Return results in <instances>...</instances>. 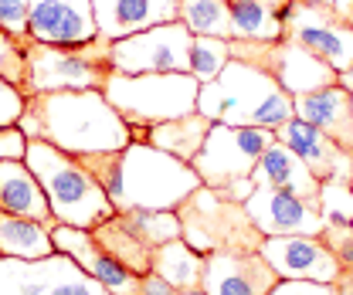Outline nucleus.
Here are the masks:
<instances>
[{"mask_svg":"<svg viewBox=\"0 0 353 295\" xmlns=\"http://www.w3.org/2000/svg\"><path fill=\"white\" fill-rule=\"evenodd\" d=\"M79 163L102 183L116 214L132 207L176 211L197 187H204L190 163L139 139H132L126 150L79 156Z\"/></svg>","mask_w":353,"mask_h":295,"instance_id":"f257e3e1","label":"nucleus"},{"mask_svg":"<svg viewBox=\"0 0 353 295\" xmlns=\"http://www.w3.org/2000/svg\"><path fill=\"white\" fill-rule=\"evenodd\" d=\"M17 126L28 139H44L68 156L112 153L132 143V129L109 105L102 88L28 95V109Z\"/></svg>","mask_w":353,"mask_h":295,"instance_id":"f03ea898","label":"nucleus"},{"mask_svg":"<svg viewBox=\"0 0 353 295\" xmlns=\"http://www.w3.org/2000/svg\"><path fill=\"white\" fill-rule=\"evenodd\" d=\"M197 112L224 126L279 129L296 116V99L268 72L231 58L214 82L201 85Z\"/></svg>","mask_w":353,"mask_h":295,"instance_id":"7ed1b4c3","label":"nucleus"},{"mask_svg":"<svg viewBox=\"0 0 353 295\" xmlns=\"http://www.w3.org/2000/svg\"><path fill=\"white\" fill-rule=\"evenodd\" d=\"M24 163L34 170L44 197H48L51 217L58 224L92 231L95 224H102L116 214L102 183L79 163V156H68L44 139H28Z\"/></svg>","mask_w":353,"mask_h":295,"instance_id":"20e7f679","label":"nucleus"},{"mask_svg":"<svg viewBox=\"0 0 353 295\" xmlns=\"http://www.w3.org/2000/svg\"><path fill=\"white\" fill-rule=\"evenodd\" d=\"M197 92L201 82L190 72H146V75L112 72L102 85V95L126 119L130 129H150L157 123L197 112Z\"/></svg>","mask_w":353,"mask_h":295,"instance_id":"39448f33","label":"nucleus"},{"mask_svg":"<svg viewBox=\"0 0 353 295\" xmlns=\"http://www.w3.org/2000/svg\"><path fill=\"white\" fill-rule=\"evenodd\" d=\"M272 143H275V129L214 123L208 139H204V150L194 156L190 167L197 170L204 187L218 190L221 197H228V201L245 204L255 194L252 170H255L259 156Z\"/></svg>","mask_w":353,"mask_h":295,"instance_id":"423d86ee","label":"nucleus"},{"mask_svg":"<svg viewBox=\"0 0 353 295\" xmlns=\"http://www.w3.org/2000/svg\"><path fill=\"white\" fill-rule=\"evenodd\" d=\"M180 238L201 254L211 252H259L265 234L248 217V207L221 197L211 187H197L180 207Z\"/></svg>","mask_w":353,"mask_h":295,"instance_id":"0eeeda50","label":"nucleus"},{"mask_svg":"<svg viewBox=\"0 0 353 295\" xmlns=\"http://www.w3.org/2000/svg\"><path fill=\"white\" fill-rule=\"evenodd\" d=\"M28 54V82L24 95L38 92H85V88H102L112 75V41L102 34L88 44H41L24 41Z\"/></svg>","mask_w":353,"mask_h":295,"instance_id":"6e6552de","label":"nucleus"},{"mask_svg":"<svg viewBox=\"0 0 353 295\" xmlns=\"http://www.w3.org/2000/svg\"><path fill=\"white\" fill-rule=\"evenodd\" d=\"M231 58L268 72L292 99L306 95V92L330 88L340 79L336 68H330L312 51H306L303 44L289 41V38H279V41H231Z\"/></svg>","mask_w":353,"mask_h":295,"instance_id":"1a4fd4ad","label":"nucleus"},{"mask_svg":"<svg viewBox=\"0 0 353 295\" xmlns=\"http://www.w3.org/2000/svg\"><path fill=\"white\" fill-rule=\"evenodd\" d=\"M282 38L303 44L336 72L353 65V21L319 0H289L282 14Z\"/></svg>","mask_w":353,"mask_h":295,"instance_id":"9d476101","label":"nucleus"},{"mask_svg":"<svg viewBox=\"0 0 353 295\" xmlns=\"http://www.w3.org/2000/svg\"><path fill=\"white\" fill-rule=\"evenodd\" d=\"M0 295H112L85 268L54 252L48 258H3L0 254Z\"/></svg>","mask_w":353,"mask_h":295,"instance_id":"9b49d317","label":"nucleus"},{"mask_svg":"<svg viewBox=\"0 0 353 295\" xmlns=\"http://www.w3.org/2000/svg\"><path fill=\"white\" fill-rule=\"evenodd\" d=\"M190 41L194 34L180 24H157L139 34L112 41V72L146 75V72H190Z\"/></svg>","mask_w":353,"mask_h":295,"instance_id":"f8f14e48","label":"nucleus"},{"mask_svg":"<svg viewBox=\"0 0 353 295\" xmlns=\"http://www.w3.org/2000/svg\"><path fill=\"white\" fill-rule=\"evenodd\" d=\"M262 258L275 268L279 278H306L336 285L343 265L323 234H275L262 241Z\"/></svg>","mask_w":353,"mask_h":295,"instance_id":"ddd939ff","label":"nucleus"},{"mask_svg":"<svg viewBox=\"0 0 353 295\" xmlns=\"http://www.w3.org/2000/svg\"><path fill=\"white\" fill-rule=\"evenodd\" d=\"M275 139L285 143L309 170L319 183H347L353 187V153L343 150L340 143H333L323 129L309 126L303 119H289L275 129Z\"/></svg>","mask_w":353,"mask_h":295,"instance_id":"4468645a","label":"nucleus"},{"mask_svg":"<svg viewBox=\"0 0 353 295\" xmlns=\"http://www.w3.org/2000/svg\"><path fill=\"white\" fill-rule=\"evenodd\" d=\"M248 217L255 221V227L265 238L275 234H323L326 231V217L319 211V204H309L296 194L285 190H272V187H255V194L245 201Z\"/></svg>","mask_w":353,"mask_h":295,"instance_id":"2eb2a0df","label":"nucleus"},{"mask_svg":"<svg viewBox=\"0 0 353 295\" xmlns=\"http://www.w3.org/2000/svg\"><path fill=\"white\" fill-rule=\"evenodd\" d=\"M28 38L41 44H88L99 38L92 0H31Z\"/></svg>","mask_w":353,"mask_h":295,"instance_id":"dca6fc26","label":"nucleus"},{"mask_svg":"<svg viewBox=\"0 0 353 295\" xmlns=\"http://www.w3.org/2000/svg\"><path fill=\"white\" fill-rule=\"evenodd\" d=\"M51 241H54V252H65L68 258H75L88 275L99 285H105L112 295H139V275L130 272L123 261H116L112 254L92 238V231H85V227H68V224H54L51 227Z\"/></svg>","mask_w":353,"mask_h":295,"instance_id":"f3484780","label":"nucleus"},{"mask_svg":"<svg viewBox=\"0 0 353 295\" xmlns=\"http://www.w3.org/2000/svg\"><path fill=\"white\" fill-rule=\"evenodd\" d=\"M279 275L262 252H211L204 258V289L211 295H268Z\"/></svg>","mask_w":353,"mask_h":295,"instance_id":"a211bd4d","label":"nucleus"},{"mask_svg":"<svg viewBox=\"0 0 353 295\" xmlns=\"http://www.w3.org/2000/svg\"><path fill=\"white\" fill-rule=\"evenodd\" d=\"M95 28L105 41H119L157 24L180 21V0H92Z\"/></svg>","mask_w":353,"mask_h":295,"instance_id":"6ab92c4d","label":"nucleus"},{"mask_svg":"<svg viewBox=\"0 0 353 295\" xmlns=\"http://www.w3.org/2000/svg\"><path fill=\"white\" fill-rule=\"evenodd\" d=\"M252 183L255 187H272V190H285V194H296L309 204H319V190L323 183L312 176V170L285 146V143H272L259 156V163L252 170Z\"/></svg>","mask_w":353,"mask_h":295,"instance_id":"aec40b11","label":"nucleus"},{"mask_svg":"<svg viewBox=\"0 0 353 295\" xmlns=\"http://www.w3.org/2000/svg\"><path fill=\"white\" fill-rule=\"evenodd\" d=\"M296 119L323 129L333 143L353 153V95L340 85L296 95Z\"/></svg>","mask_w":353,"mask_h":295,"instance_id":"412c9836","label":"nucleus"},{"mask_svg":"<svg viewBox=\"0 0 353 295\" xmlns=\"http://www.w3.org/2000/svg\"><path fill=\"white\" fill-rule=\"evenodd\" d=\"M0 211L51 221L48 197L24 160H0Z\"/></svg>","mask_w":353,"mask_h":295,"instance_id":"4be33fe9","label":"nucleus"},{"mask_svg":"<svg viewBox=\"0 0 353 295\" xmlns=\"http://www.w3.org/2000/svg\"><path fill=\"white\" fill-rule=\"evenodd\" d=\"M211 126H214V123H211L204 112H187V116H180V119H167V123L150 126L143 132L139 143H150V146L170 153V156L183 160V163H194V156L204 150V139H208Z\"/></svg>","mask_w":353,"mask_h":295,"instance_id":"5701e85b","label":"nucleus"},{"mask_svg":"<svg viewBox=\"0 0 353 295\" xmlns=\"http://www.w3.org/2000/svg\"><path fill=\"white\" fill-rule=\"evenodd\" d=\"M58 221H38V217H24V214H7L0 211V254L3 258H48L54 254L51 241V227Z\"/></svg>","mask_w":353,"mask_h":295,"instance_id":"b1692460","label":"nucleus"},{"mask_svg":"<svg viewBox=\"0 0 353 295\" xmlns=\"http://www.w3.org/2000/svg\"><path fill=\"white\" fill-rule=\"evenodd\" d=\"M289 0H228L231 41H279Z\"/></svg>","mask_w":353,"mask_h":295,"instance_id":"393cba45","label":"nucleus"},{"mask_svg":"<svg viewBox=\"0 0 353 295\" xmlns=\"http://www.w3.org/2000/svg\"><path fill=\"white\" fill-rule=\"evenodd\" d=\"M92 238L112 254L116 261H123L130 272H136V275L153 272V245H146L119 214H112L109 221L95 224V227H92Z\"/></svg>","mask_w":353,"mask_h":295,"instance_id":"a878e982","label":"nucleus"},{"mask_svg":"<svg viewBox=\"0 0 353 295\" xmlns=\"http://www.w3.org/2000/svg\"><path fill=\"white\" fill-rule=\"evenodd\" d=\"M204 258L208 254L194 252L183 238H174L160 248H153V272L167 278L174 289H197L204 285Z\"/></svg>","mask_w":353,"mask_h":295,"instance_id":"bb28decb","label":"nucleus"},{"mask_svg":"<svg viewBox=\"0 0 353 295\" xmlns=\"http://www.w3.org/2000/svg\"><path fill=\"white\" fill-rule=\"evenodd\" d=\"M180 24L194 38H228L231 41V10L228 0H180Z\"/></svg>","mask_w":353,"mask_h":295,"instance_id":"cd10ccee","label":"nucleus"},{"mask_svg":"<svg viewBox=\"0 0 353 295\" xmlns=\"http://www.w3.org/2000/svg\"><path fill=\"white\" fill-rule=\"evenodd\" d=\"M119 217L130 224L132 231L146 241V245H153V248H160V245H167V241H174L180 238V217L176 211H150V207H132V211H119Z\"/></svg>","mask_w":353,"mask_h":295,"instance_id":"c85d7f7f","label":"nucleus"},{"mask_svg":"<svg viewBox=\"0 0 353 295\" xmlns=\"http://www.w3.org/2000/svg\"><path fill=\"white\" fill-rule=\"evenodd\" d=\"M231 61V41L228 38H194L190 41V75L197 82H214L224 65Z\"/></svg>","mask_w":353,"mask_h":295,"instance_id":"c756f323","label":"nucleus"},{"mask_svg":"<svg viewBox=\"0 0 353 295\" xmlns=\"http://www.w3.org/2000/svg\"><path fill=\"white\" fill-rule=\"evenodd\" d=\"M319 211L326 224H353V187L347 183H323Z\"/></svg>","mask_w":353,"mask_h":295,"instance_id":"7c9ffc66","label":"nucleus"},{"mask_svg":"<svg viewBox=\"0 0 353 295\" xmlns=\"http://www.w3.org/2000/svg\"><path fill=\"white\" fill-rule=\"evenodd\" d=\"M0 75L24 92V82H28V54H24V41L10 38L7 31H0Z\"/></svg>","mask_w":353,"mask_h":295,"instance_id":"2f4dec72","label":"nucleus"},{"mask_svg":"<svg viewBox=\"0 0 353 295\" xmlns=\"http://www.w3.org/2000/svg\"><path fill=\"white\" fill-rule=\"evenodd\" d=\"M24 109H28V95L0 75V129L17 126L21 116H24Z\"/></svg>","mask_w":353,"mask_h":295,"instance_id":"473e14b6","label":"nucleus"},{"mask_svg":"<svg viewBox=\"0 0 353 295\" xmlns=\"http://www.w3.org/2000/svg\"><path fill=\"white\" fill-rule=\"evenodd\" d=\"M323 238H326V245L336 252L340 265L353 272V224H326Z\"/></svg>","mask_w":353,"mask_h":295,"instance_id":"72a5a7b5","label":"nucleus"},{"mask_svg":"<svg viewBox=\"0 0 353 295\" xmlns=\"http://www.w3.org/2000/svg\"><path fill=\"white\" fill-rule=\"evenodd\" d=\"M268 295H336L330 282H306V278H279Z\"/></svg>","mask_w":353,"mask_h":295,"instance_id":"f704fd0d","label":"nucleus"},{"mask_svg":"<svg viewBox=\"0 0 353 295\" xmlns=\"http://www.w3.org/2000/svg\"><path fill=\"white\" fill-rule=\"evenodd\" d=\"M28 153V136L21 132V126L0 129V160H24Z\"/></svg>","mask_w":353,"mask_h":295,"instance_id":"c9c22d12","label":"nucleus"},{"mask_svg":"<svg viewBox=\"0 0 353 295\" xmlns=\"http://www.w3.org/2000/svg\"><path fill=\"white\" fill-rule=\"evenodd\" d=\"M139 295H176V289L157 272H146V275H139Z\"/></svg>","mask_w":353,"mask_h":295,"instance_id":"e433bc0d","label":"nucleus"},{"mask_svg":"<svg viewBox=\"0 0 353 295\" xmlns=\"http://www.w3.org/2000/svg\"><path fill=\"white\" fill-rule=\"evenodd\" d=\"M336 295H353V272L343 268L340 278H336Z\"/></svg>","mask_w":353,"mask_h":295,"instance_id":"4c0bfd02","label":"nucleus"},{"mask_svg":"<svg viewBox=\"0 0 353 295\" xmlns=\"http://www.w3.org/2000/svg\"><path fill=\"white\" fill-rule=\"evenodd\" d=\"M319 3H326V7L340 10L343 17H350V21H353V0H319Z\"/></svg>","mask_w":353,"mask_h":295,"instance_id":"58836bf2","label":"nucleus"},{"mask_svg":"<svg viewBox=\"0 0 353 295\" xmlns=\"http://www.w3.org/2000/svg\"><path fill=\"white\" fill-rule=\"evenodd\" d=\"M336 85H340V88H347V92L353 95V65L347 68V72H340V79H336Z\"/></svg>","mask_w":353,"mask_h":295,"instance_id":"ea45409f","label":"nucleus"},{"mask_svg":"<svg viewBox=\"0 0 353 295\" xmlns=\"http://www.w3.org/2000/svg\"><path fill=\"white\" fill-rule=\"evenodd\" d=\"M176 295H211L204 285H197V289H176Z\"/></svg>","mask_w":353,"mask_h":295,"instance_id":"a19ab883","label":"nucleus"}]
</instances>
